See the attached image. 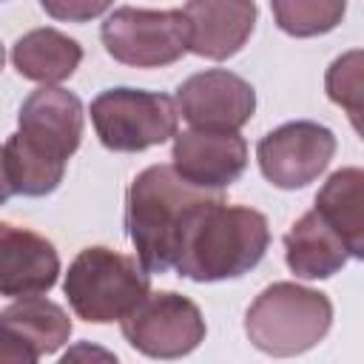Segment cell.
Returning <instances> with one entry per match:
<instances>
[{
    "label": "cell",
    "mask_w": 364,
    "mask_h": 364,
    "mask_svg": "<svg viewBox=\"0 0 364 364\" xmlns=\"http://www.w3.org/2000/svg\"><path fill=\"white\" fill-rule=\"evenodd\" d=\"M82 102L60 85L31 91L17 114V131L3 145L9 185L20 196H48L82 139Z\"/></svg>",
    "instance_id": "cell-1"
},
{
    "label": "cell",
    "mask_w": 364,
    "mask_h": 364,
    "mask_svg": "<svg viewBox=\"0 0 364 364\" xmlns=\"http://www.w3.org/2000/svg\"><path fill=\"white\" fill-rule=\"evenodd\" d=\"M3 63H6V51H3V43H0V71H3Z\"/></svg>",
    "instance_id": "cell-22"
},
{
    "label": "cell",
    "mask_w": 364,
    "mask_h": 364,
    "mask_svg": "<svg viewBox=\"0 0 364 364\" xmlns=\"http://www.w3.org/2000/svg\"><path fill=\"white\" fill-rule=\"evenodd\" d=\"M185 182L171 165H151L134 176L125 193V230L148 273H168L191 216L219 196Z\"/></svg>",
    "instance_id": "cell-3"
},
{
    "label": "cell",
    "mask_w": 364,
    "mask_h": 364,
    "mask_svg": "<svg viewBox=\"0 0 364 364\" xmlns=\"http://www.w3.org/2000/svg\"><path fill=\"white\" fill-rule=\"evenodd\" d=\"M171 159V168L185 182L205 191H225L247 168V142L239 131H176Z\"/></svg>",
    "instance_id": "cell-12"
},
{
    "label": "cell",
    "mask_w": 364,
    "mask_h": 364,
    "mask_svg": "<svg viewBox=\"0 0 364 364\" xmlns=\"http://www.w3.org/2000/svg\"><path fill=\"white\" fill-rule=\"evenodd\" d=\"M324 88H327V97L350 114V119L358 131L361 128L358 125V119H361V94H364L361 91L364 82H361V51L358 48H353V51H347V54H341L330 63L327 77H324Z\"/></svg>",
    "instance_id": "cell-19"
},
{
    "label": "cell",
    "mask_w": 364,
    "mask_h": 364,
    "mask_svg": "<svg viewBox=\"0 0 364 364\" xmlns=\"http://www.w3.org/2000/svg\"><path fill=\"white\" fill-rule=\"evenodd\" d=\"M284 262L299 279H330L350 262V250L313 208L284 233Z\"/></svg>",
    "instance_id": "cell-15"
},
{
    "label": "cell",
    "mask_w": 364,
    "mask_h": 364,
    "mask_svg": "<svg viewBox=\"0 0 364 364\" xmlns=\"http://www.w3.org/2000/svg\"><path fill=\"white\" fill-rule=\"evenodd\" d=\"M318 216L341 236L350 259H364V171L341 168L316 193Z\"/></svg>",
    "instance_id": "cell-17"
},
{
    "label": "cell",
    "mask_w": 364,
    "mask_h": 364,
    "mask_svg": "<svg viewBox=\"0 0 364 364\" xmlns=\"http://www.w3.org/2000/svg\"><path fill=\"white\" fill-rule=\"evenodd\" d=\"M60 256L54 245L9 222H0V296H43L57 284Z\"/></svg>",
    "instance_id": "cell-13"
},
{
    "label": "cell",
    "mask_w": 364,
    "mask_h": 364,
    "mask_svg": "<svg viewBox=\"0 0 364 364\" xmlns=\"http://www.w3.org/2000/svg\"><path fill=\"white\" fill-rule=\"evenodd\" d=\"M114 0H40L48 17L63 23H88L111 9Z\"/></svg>",
    "instance_id": "cell-20"
},
{
    "label": "cell",
    "mask_w": 364,
    "mask_h": 364,
    "mask_svg": "<svg viewBox=\"0 0 364 364\" xmlns=\"http://www.w3.org/2000/svg\"><path fill=\"white\" fill-rule=\"evenodd\" d=\"M336 154V136L327 125L313 119H296L273 128L256 145L262 176L282 188L299 191L316 182Z\"/></svg>",
    "instance_id": "cell-9"
},
{
    "label": "cell",
    "mask_w": 364,
    "mask_h": 364,
    "mask_svg": "<svg viewBox=\"0 0 364 364\" xmlns=\"http://www.w3.org/2000/svg\"><path fill=\"white\" fill-rule=\"evenodd\" d=\"M11 63L20 77L40 85H57L82 63V46L57 28H34L11 46Z\"/></svg>",
    "instance_id": "cell-16"
},
{
    "label": "cell",
    "mask_w": 364,
    "mask_h": 364,
    "mask_svg": "<svg viewBox=\"0 0 364 364\" xmlns=\"http://www.w3.org/2000/svg\"><path fill=\"white\" fill-rule=\"evenodd\" d=\"M11 193H14V191H11V185H9V173H6V162H3V148H0V208L9 202Z\"/></svg>",
    "instance_id": "cell-21"
},
{
    "label": "cell",
    "mask_w": 364,
    "mask_h": 364,
    "mask_svg": "<svg viewBox=\"0 0 364 364\" xmlns=\"http://www.w3.org/2000/svg\"><path fill=\"white\" fill-rule=\"evenodd\" d=\"M176 108L191 128L239 131L256 111V91L245 77L228 68H208L191 74L176 88Z\"/></svg>",
    "instance_id": "cell-10"
},
{
    "label": "cell",
    "mask_w": 364,
    "mask_h": 364,
    "mask_svg": "<svg viewBox=\"0 0 364 364\" xmlns=\"http://www.w3.org/2000/svg\"><path fill=\"white\" fill-rule=\"evenodd\" d=\"M91 122L100 142L117 154H139L176 136V100L142 88H108L91 100Z\"/></svg>",
    "instance_id": "cell-6"
},
{
    "label": "cell",
    "mask_w": 364,
    "mask_h": 364,
    "mask_svg": "<svg viewBox=\"0 0 364 364\" xmlns=\"http://www.w3.org/2000/svg\"><path fill=\"white\" fill-rule=\"evenodd\" d=\"M188 51L208 60H228L250 40L259 9L253 0H188Z\"/></svg>",
    "instance_id": "cell-14"
},
{
    "label": "cell",
    "mask_w": 364,
    "mask_h": 364,
    "mask_svg": "<svg viewBox=\"0 0 364 364\" xmlns=\"http://www.w3.org/2000/svg\"><path fill=\"white\" fill-rule=\"evenodd\" d=\"M63 293L88 324H111L128 316L148 293L151 273L136 256H122L111 247H85L68 264Z\"/></svg>",
    "instance_id": "cell-5"
},
{
    "label": "cell",
    "mask_w": 364,
    "mask_h": 364,
    "mask_svg": "<svg viewBox=\"0 0 364 364\" xmlns=\"http://www.w3.org/2000/svg\"><path fill=\"white\" fill-rule=\"evenodd\" d=\"M333 324V304L321 290L273 282L264 287L245 313L247 341L276 358L301 355L313 350Z\"/></svg>",
    "instance_id": "cell-4"
},
{
    "label": "cell",
    "mask_w": 364,
    "mask_h": 364,
    "mask_svg": "<svg viewBox=\"0 0 364 364\" xmlns=\"http://www.w3.org/2000/svg\"><path fill=\"white\" fill-rule=\"evenodd\" d=\"M125 341L148 358H182L205 341V318L196 301L173 290L148 293L119 318Z\"/></svg>",
    "instance_id": "cell-8"
},
{
    "label": "cell",
    "mask_w": 364,
    "mask_h": 364,
    "mask_svg": "<svg viewBox=\"0 0 364 364\" xmlns=\"http://www.w3.org/2000/svg\"><path fill=\"white\" fill-rule=\"evenodd\" d=\"M270 11L284 34L318 37L344 20L347 0H270Z\"/></svg>",
    "instance_id": "cell-18"
},
{
    "label": "cell",
    "mask_w": 364,
    "mask_h": 364,
    "mask_svg": "<svg viewBox=\"0 0 364 364\" xmlns=\"http://www.w3.org/2000/svg\"><path fill=\"white\" fill-rule=\"evenodd\" d=\"M267 245L270 228L264 213L245 205H228L219 193L191 216L173 267L191 282L239 279L264 259Z\"/></svg>",
    "instance_id": "cell-2"
},
{
    "label": "cell",
    "mask_w": 364,
    "mask_h": 364,
    "mask_svg": "<svg viewBox=\"0 0 364 364\" xmlns=\"http://www.w3.org/2000/svg\"><path fill=\"white\" fill-rule=\"evenodd\" d=\"M105 51L131 68H162L188 51V20L179 9H131L122 6L100 28Z\"/></svg>",
    "instance_id": "cell-7"
},
{
    "label": "cell",
    "mask_w": 364,
    "mask_h": 364,
    "mask_svg": "<svg viewBox=\"0 0 364 364\" xmlns=\"http://www.w3.org/2000/svg\"><path fill=\"white\" fill-rule=\"evenodd\" d=\"M71 338L68 313L43 296H23L0 310V361L34 364Z\"/></svg>",
    "instance_id": "cell-11"
}]
</instances>
